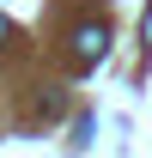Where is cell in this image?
Returning a JSON list of instances; mask_svg holds the SVG:
<instances>
[{
    "label": "cell",
    "mask_w": 152,
    "mask_h": 158,
    "mask_svg": "<svg viewBox=\"0 0 152 158\" xmlns=\"http://www.w3.org/2000/svg\"><path fill=\"white\" fill-rule=\"evenodd\" d=\"M73 43H79V67H97V61H103V49H110V24H85Z\"/></svg>",
    "instance_id": "cell-1"
},
{
    "label": "cell",
    "mask_w": 152,
    "mask_h": 158,
    "mask_svg": "<svg viewBox=\"0 0 152 158\" xmlns=\"http://www.w3.org/2000/svg\"><path fill=\"white\" fill-rule=\"evenodd\" d=\"M140 37H146V49H152V12H146V31H140Z\"/></svg>",
    "instance_id": "cell-2"
},
{
    "label": "cell",
    "mask_w": 152,
    "mask_h": 158,
    "mask_svg": "<svg viewBox=\"0 0 152 158\" xmlns=\"http://www.w3.org/2000/svg\"><path fill=\"white\" fill-rule=\"evenodd\" d=\"M6 37H12V24H6V19H0V43H6Z\"/></svg>",
    "instance_id": "cell-3"
}]
</instances>
